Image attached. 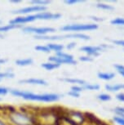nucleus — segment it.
<instances>
[{"instance_id":"42","label":"nucleus","mask_w":124,"mask_h":125,"mask_svg":"<svg viewBox=\"0 0 124 125\" xmlns=\"http://www.w3.org/2000/svg\"><path fill=\"white\" fill-rule=\"evenodd\" d=\"M92 20L94 21H97V22H100V21H105V18H102V17H97V16H92Z\"/></svg>"},{"instance_id":"8","label":"nucleus","mask_w":124,"mask_h":125,"mask_svg":"<svg viewBox=\"0 0 124 125\" xmlns=\"http://www.w3.org/2000/svg\"><path fill=\"white\" fill-rule=\"evenodd\" d=\"M36 20L40 21H55L58 20L61 17V14L60 13H52L50 11H42V12H38L34 14Z\"/></svg>"},{"instance_id":"16","label":"nucleus","mask_w":124,"mask_h":125,"mask_svg":"<svg viewBox=\"0 0 124 125\" xmlns=\"http://www.w3.org/2000/svg\"><path fill=\"white\" fill-rule=\"evenodd\" d=\"M25 25H15V24H11L9 23L8 25H0V34H5V33L10 31L11 30L18 29V28H21Z\"/></svg>"},{"instance_id":"46","label":"nucleus","mask_w":124,"mask_h":125,"mask_svg":"<svg viewBox=\"0 0 124 125\" xmlns=\"http://www.w3.org/2000/svg\"><path fill=\"white\" fill-rule=\"evenodd\" d=\"M123 89H124V83H123Z\"/></svg>"},{"instance_id":"5","label":"nucleus","mask_w":124,"mask_h":125,"mask_svg":"<svg viewBox=\"0 0 124 125\" xmlns=\"http://www.w3.org/2000/svg\"><path fill=\"white\" fill-rule=\"evenodd\" d=\"M48 8L47 7H42V6H29L26 8H23L17 9V10L11 11V13L13 15H19V16H28L31 13H38L42 12V11H47Z\"/></svg>"},{"instance_id":"48","label":"nucleus","mask_w":124,"mask_h":125,"mask_svg":"<svg viewBox=\"0 0 124 125\" xmlns=\"http://www.w3.org/2000/svg\"><path fill=\"white\" fill-rule=\"evenodd\" d=\"M0 25H1V21H0Z\"/></svg>"},{"instance_id":"2","label":"nucleus","mask_w":124,"mask_h":125,"mask_svg":"<svg viewBox=\"0 0 124 125\" xmlns=\"http://www.w3.org/2000/svg\"><path fill=\"white\" fill-rule=\"evenodd\" d=\"M9 93L13 96L23 98L24 100L40 101V102H55L59 101L61 97V96L57 93L35 94L30 91L20 90V89H10Z\"/></svg>"},{"instance_id":"29","label":"nucleus","mask_w":124,"mask_h":125,"mask_svg":"<svg viewBox=\"0 0 124 125\" xmlns=\"http://www.w3.org/2000/svg\"><path fill=\"white\" fill-rule=\"evenodd\" d=\"M96 98L100 101H109L111 100V96L107 93H100L97 95Z\"/></svg>"},{"instance_id":"33","label":"nucleus","mask_w":124,"mask_h":125,"mask_svg":"<svg viewBox=\"0 0 124 125\" xmlns=\"http://www.w3.org/2000/svg\"><path fill=\"white\" fill-rule=\"evenodd\" d=\"M78 60L82 61V62H91V61H93V58L89 56H81L78 57Z\"/></svg>"},{"instance_id":"38","label":"nucleus","mask_w":124,"mask_h":125,"mask_svg":"<svg viewBox=\"0 0 124 125\" xmlns=\"http://www.w3.org/2000/svg\"><path fill=\"white\" fill-rule=\"evenodd\" d=\"M0 125H9L6 117L2 114H0Z\"/></svg>"},{"instance_id":"49","label":"nucleus","mask_w":124,"mask_h":125,"mask_svg":"<svg viewBox=\"0 0 124 125\" xmlns=\"http://www.w3.org/2000/svg\"><path fill=\"white\" fill-rule=\"evenodd\" d=\"M85 125H88V124H85Z\"/></svg>"},{"instance_id":"47","label":"nucleus","mask_w":124,"mask_h":125,"mask_svg":"<svg viewBox=\"0 0 124 125\" xmlns=\"http://www.w3.org/2000/svg\"><path fill=\"white\" fill-rule=\"evenodd\" d=\"M2 101V98H1V97H0V101Z\"/></svg>"},{"instance_id":"34","label":"nucleus","mask_w":124,"mask_h":125,"mask_svg":"<svg viewBox=\"0 0 124 125\" xmlns=\"http://www.w3.org/2000/svg\"><path fill=\"white\" fill-rule=\"evenodd\" d=\"M85 2L84 0H65L64 3L66 4V5H74L76 3H83Z\"/></svg>"},{"instance_id":"9","label":"nucleus","mask_w":124,"mask_h":125,"mask_svg":"<svg viewBox=\"0 0 124 125\" xmlns=\"http://www.w3.org/2000/svg\"><path fill=\"white\" fill-rule=\"evenodd\" d=\"M36 20L35 15H28V16H16L12 20H11L9 23L11 24H15V25H25L27 23L34 22Z\"/></svg>"},{"instance_id":"6","label":"nucleus","mask_w":124,"mask_h":125,"mask_svg":"<svg viewBox=\"0 0 124 125\" xmlns=\"http://www.w3.org/2000/svg\"><path fill=\"white\" fill-rule=\"evenodd\" d=\"M66 115L77 125H85L86 119L84 112L79 111L77 110L67 109Z\"/></svg>"},{"instance_id":"23","label":"nucleus","mask_w":124,"mask_h":125,"mask_svg":"<svg viewBox=\"0 0 124 125\" xmlns=\"http://www.w3.org/2000/svg\"><path fill=\"white\" fill-rule=\"evenodd\" d=\"M83 90H88V91H98L100 90V86L98 83H86L83 86H82Z\"/></svg>"},{"instance_id":"18","label":"nucleus","mask_w":124,"mask_h":125,"mask_svg":"<svg viewBox=\"0 0 124 125\" xmlns=\"http://www.w3.org/2000/svg\"><path fill=\"white\" fill-rule=\"evenodd\" d=\"M16 65H18V66H28V65H31L34 63V60L31 57H27V58H20V59H17L15 61Z\"/></svg>"},{"instance_id":"15","label":"nucleus","mask_w":124,"mask_h":125,"mask_svg":"<svg viewBox=\"0 0 124 125\" xmlns=\"http://www.w3.org/2000/svg\"><path fill=\"white\" fill-rule=\"evenodd\" d=\"M60 81L67 83H73L74 85H79V86H83L86 83L85 80H83V79H74V78H69V77L60 78Z\"/></svg>"},{"instance_id":"40","label":"nucleus","mask_w":124,"mask_h":125,"mask_svg":"<svg viewBox=\"0 0 124 125\" xmlns=\"http://www.w3.org/2000/svg\"><path fill=\"white\" fill-rule=\"evenodd\" d=\"M115 98L120 102H124V93H118L116 94Z\"/></svg>"},{"instance_id":"24","label":"nucleus","mask_w":124,"mask_h":125,"mask_svg":"<svg viewBox=\"0 0 124 125\" xmlns=\"http://www.w3.org/2000/svg\"><path fill=\"white\" fill-rule=\"evenodd\" d=\"M95 8L100 9V10H104V11H113L114 10V8L110 4L108 3H97L95 4Z\"/></svg>"},{"instance_id":"39","label":"nucleus","mask_w":124,"mask_h":125,"mask_svg":"<svg viewBox=\"0 0 124 125\" xmlns=\"http://www.w3.org/2000/svg\"><path fill=\"white\" fill-rule=\"evenodd\" d=\"M67 94H68V95H69V96H71V97H74V98H78L79 96H80V93H76V92L72 91V90H70V91L68 92Z\"/></svg>"},{"instance_id":"44","label":"nucleus","mask_w":124,"mask_h":125,"mask_svg":"<svg viewBox=\"0 0 124 125\" xmlns=\"http://www.w3.org/2000/svg\"><path fill=\"white\" fill-rule=\"evenodd\" d=\"M21 2V0H10V3H19Z\"/></svg>"},{"instance_id":"1","label":"nucleus","mask_w":124,"mask_h":125,"mask_svg":"<svg viewBox=\"0 0 124 125\" xmlns=\"http://www.w3.org/2000/svg\"><path fill=\"white\" fill-rule=\"evenodd\" d=\"M34 110L21 106L16 108V110L4 116L9 125H34Z\"/></svg>"},{"instance_id":"25","label":"nucleus","mask_w":124,"mask_h":125,"mask_svg":"<svg viewBox=\"0 0 124 125\" xmlns=\"http://www.w3.org/2000/svg\"><path fill=\"white\" fill-rule=\"evenodd\" d=\"M29 3L34 6L47 7L51 3V1H50V0H32V1L29 2Z\"/></svg>"},{"instance_id":"37","label":"nucleus","mask_w":124,"mask_h":125,"mask_svg":"<svg viewBox=\"0 0 124 125\" xmlns=\"http://www.w3.org/2000/svg\"><path fill=\"white\" fill-rule=\"evenodd\" d=\"M9 91H10V89L6 88V87H0V96H5L7 95Z\"/></svg>"},{"instance_id":"10","label":"nucleus","mask_w":124,"mask_h":125,"mask_svg":"<svg viewBox=\"0 0 124 125\" xmlns=\"http://www.w3.org/2000/svg\"><path fill=\"white\" fill-rule=\"evenodd\" d=\"M20 84H29V85H38V86H48V83L46 80L38 78H28V79H20L18 81Z\"/></svg>"},{"instance_id":"50","label":"nucleus","mask_w":124,"mask_h":125,"mask_svg":"<svg viewBox=\"0 0 124 125\" xmlns=\"http://www.w3.org/2000/svg\"><path fill=\"white\" fill-rule=\"evenodd\" d=\"M123 51H124V49H123Z\"/></svg>"},{"instance_id":"20","label":"nucleus","mask_w":124,"mask_h":125,"mask_svg":"<svg viewBox=\"0 0 124 125\" xmlns=\"http://www.w3.org/2000/svg\"><path fill=\"white\" fill-rule=\"evenodd\" d=\"M47 46L48 47L49 49L53 52H55V53L60 52H62L63 49L65 48V46L63 44H60V43H49L48 44H47Z\"/></svg>"},{"instance_id":"31","label":"nucleus","mask_w":124,"mask_h":125,"mask_svg":"<svg viewBox=\"0 0 124 125\" xmlns=\"http://www.w3.org/2000/svg\"><path fill=\"white\" fill-rule=\"evenodd\" d=\"M114 67L116 70V71L124 78V65L121 64H115L114 65Z\"/></svg>"},{"instance_id":"19","label":"nucleus","mask_w":124,"mask_h":125,"mask_svg":"<svg viewBox=\"0 0 124 125\" xmlns=\"http://www.w3.org/2000/svg\"><path fill=\"white\" fill-rule=\"evenodd\" d=\"M105 88L106 91L110 92V93H117L123 89V84L121 83H115V84H105Z\"/></svg>"},{"instance_id":"12","label":"nucleus","mask_w":124,"mask_h":125,"mask_svg":"<svg viewBox=\"0 0 124 125\" xmlns=\"http://www.w3.org/2000/svg\"><path fill=\"white\" fill-rule=\"evenodd\" d=\"M48 61H51V62L57 63L60 65H76L77 61L75 59L73 60H69V59H64L61 57H59L57 56H51L50 57H48Z\"/></svg>"},{"instance_id":"27","label":"nucleus","mask_w":124,"mask_h":125,"mask_svg":"<svg viewBox=\"0 0 124 125\" xmlns=\"http://www.w3.org/2000/svg\"><path fill=\"white\" fill-rule=\"evenodd\" d=\"M34 49L40 52H44V53H50L51 50L47 45H37L34 47Z\"/></svg>"},{"instance_id":"22","label":"nucleus","mask_w":124,"mask_h":125,"mask_svg":"<svg viewBox=\"0 0 124 125\" xmlns=\"http://www.w3.org/2000/svg\"><path fill=\"white\" fill-rule=\"evenodd\" d=\"M14 77H15V74L11 70H7L3 72L0 71V80L13 79Z\"/></svg>"},{"instance_id":"28","label":"nucleus","mask_w":124,"mask_h":125,"mask_svg":"<svg viewBox=\"0 0 124 125\" xmlns=\"http://www.w3.org/2000/svg\"><path fill=\"white\" fill-rule=\"evenodd\" d=\"M56 56H59V57H61V58H64V59H69V60H73V59H74L73 55H71V54H69V53H67V52H65L64 51L56 53Z\"/></svg>"},{"instance_id":"21","label":"nucleus","mask_w":124,"mask_h":125,"mask_svg":"<svg viewBox=\"0 0 124 125\" xmlns=\"http://www.w3.org/2000/svg\"><path fill=\"white\" fill-rule=\"evenodd\" d=\"M41 66L45 69L46 70H48V71H51V70H56L57 68H59L60 65L57 63H54L51 62V61H48V62H44L43 64H41Z\"/></svg>"},{"instance_id":"14","label":"nucleus","mask_w":124,"mask_h":125,"mask_svg":"<svg viewBox=\"0 0 124 125\" xmlns=\"http://www.w3.org/2000/svg\"><path fill=\"white\" fill-rule=\"evenodd\" d=\"M65 39H82L84 41H87L90 40L91 38L89 35L83 34V33H69L64 35Z\"/></svg>"},{"instance_id":"30","label":"nucleus","mask_w":124,"mask_h":125,"mask_svg":"<svg viewBox=\"0 0 124 125\" xmlns=\"http://www.w3.org/2000/svg\"><path fill=\"white\" fill-rule=\"evenodd\" d=\"M113 111L114 112V114L117 116L124 118V106H118L116 108H114Z\"/></svg>"},{"instance_id":"7","label":"nucleus","mask_w":124,"mask_h":125,"mask_svg":"<svg viewBox=\"0 0 124 125\" xmlns=\"http://www.w3.org/2000/svg\"><path fill=\"white\" fill-rule=\"evenodd\" d=\"M79 51L83 52L86 56H89L91 57L94 58L100 56L101 52H104V49L100 45L98 46H83L79 48Z\"/></svg>"},{"instance_id":"36","label":"nucleus","mask_w":124,"mask_h":125,"mask_svg":"<svg viewBox=\"0 0 124 125\" xmlns=\"http://www.w3.org/2000/svg\"><path fill=\"white\" fill-rule=\"evenodd\" d=\"M70 90L74 91V92H76V93H80L81 92L83 91V87H82V86H79V85H73V86L71 87V88H70Z\"/></svg>"},{"instance_id":"3","label":"nucleus","mask_w":124,"mask_h":125,"mask_svg":"<svg viewBox=\"0 0 124 125\" xmlns=\"http://www.w3.org/2000/svg\"><path fill=\"white\" fill-rule=\"evenodd\" d=\"M98 25L95 23L91 24H70L60 27V31L68 33H80L81 31H92L98 29Z\"/></svg>"},{"instance_id":"11","label":"nucleus","mask_w":124,"mask_h":125,"mask_svg":"<svg viewBox=\"0 0 124 125\" xmlns=\"http://www.w3.org/2000/svg\"><path fill=\"white\" fill-rule=\"evenodd\" d=\"M84 115H85L86 124L88 125H101L103 121H104L92 112L86 111L84 112Z\"/></svg>"},{"instance_id":"43","label":"nucleus","mask_w":124,"mask_h":125,"mask_svg":"<svg viewBox=\"0 0 124 125\" xmlns=\"http://www.w3.org/2000/svg\"><path fill=\"white\" fill-rule=\"evenodd\" d=\"M7 59H4V58H0V65H3L4 63L7 62Z\"/></svg>"},{"instance_id":"4","label":"nucleus","mask_w":124,"mask_h":125,"mask_svg":"<svg viewBox=\"0 0 124 125\" xmlns=\"http://www.w3.org/2000/svg\"><path fill=\"white\" fill-rule=\"evenodd\" d=\"M21 31L25 34H34V36H43L55 33L57 30L52 27H35L32 25H25L21 28Z\"/></svg>"},{"instance_id":"41","label":"nucleus","mask_w":124,"mask_h":125,"mask_svg":"<svg viewBox=\"0 0 124 125\" xmlns=\"http://www.w3.org/2000/svg\"><path fill=\"white\" fill-rule=\"evenodd\" d=\"M76 42H70L69 43H68L66 46H65V48L68 50H72V49H74V48L76 47Z\"/></svg>"},{"instance_id":"45","label":"nucleus","mask_w":124,"mask_h":125,"mask_svg":"<svg viewBox=\"0 0 124 125\" xmlns=\"http://www.w3.org/2000/svg\"><path fill=\"white\" fill-rule=\"evenodd\" d=\"M101 125H111V124H110V123H109V122H107V121H103Z\"/></svg>"},{"instance_id":"32","label":"nucleus","mask_w":124,"mask_h":125,"mask_svg":"<svg viewBox=\"0 0 124 125\" xmlns=\"http://www.w3.org/2000/svg\"><path fill=\"white\" fill-rule=\"evenodd\" d=\"M113 121L118 125H124V118L114 115V116L113 117Z\"/></svg>"},{"instance_id":"35","label":"nucleus","mask_w":124,"mask_h":125,"mask_svg":"<svg viewBox=\"0 0 124 125\" xmlns=\"http://www.w3.org/2000/svg\"><path fill=\"white\" fill-rule=\"evenodd\" d=\"M112 42V43L114 44V45H117V46H121V47H123L124 48V39L121 40V39H115V40H110Z\"/></svg>"},{"instance_id":"13","label":"nucleus","mask_w":124,"mask_h":125,"mask_svg":"<svg viewBox=\"0 0 124 125\" xmlns=\"http://www.w3.org/2000/svg\"><path fill=\"white\" fill-rule=\"evenodd\" d=\"M34 39L43 40V41H61L64 40V35H43V36H34Z\"/></svg>"},{"instance_id":"26","label":"nucleus","mask_w":124,"mask_h":125,"mask_svg":"<svg viewBox=\"0 0 124 125\" xmlns=\"http://www.w3.org/2000/svg\"><path fill=\"white\" fill-rule=\"evenodd\" d=\"M111 25H117V26H124V18L117 17L114 18L110 21Z\"/></svg>"},{"instance_id":"17","label":"nucleus","mask_w":124,"mask_h":125,"mask_svg":"<svg viewBox=\"0 0 124 125\" xmlns=\"http://www.w3.org/2000/svg\"><path fill=\"white\" fill-rule=\"evenodd\" d=\"M116 76V74L114 72H98L97 77L100 79H102L104 81H110L114 79Z\"/></svg>"}]
</instances>
